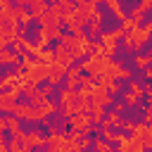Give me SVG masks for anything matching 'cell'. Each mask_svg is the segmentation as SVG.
Returning a JSON list of instances; mask_svg holds the SVG:
<instances>
[{"instance_id": "obj_15", "label": "cell", "mask_w": 152, "mask_h": 152, "mask_svg": "<svg viewBox=\"0 0 152 152\" xmlns=\"http://www.w3.org/2000/svg\"><path fill=\"white\" fill-rule=\"evenodd\" d=\"M133 66L140 69V71L145 74V71L152 66V57H150V52H140V55H135V57H133Z\"/></svg>"}, {"instance_id": "obj_31", "label": "cell", "mask_w": 152, "mask_h": 152, "mask_svg": "<svg viewBox=\"0 0 152 152\" xmlns=\"http://www.w3.org/2000/svg\"><path fill=\"white\" fill-rule=\"evenodd\" d=\"M7 133V116H0V138Z\"/></svg>"}, {"instance_id": "obj_23", "label": "cell", "mask_w": 152, "mask_h": 152, "mask_svg": "<svg viewBox=\"0 0 152 152\" xmlns=\"http://www.w3.org/2000/svg\"><path fill=\"white\" fill-rule=\"evenodd\" d=\"M38 109H40L45 116H50V114H55V112H57V102H52V100H45V102H43Z\"/></svg>"}, {"instance_id": "obj_20", "label": "cell", "mask_w": 152, "mask_h": 152, "mask_svg": "<svg viewBox=\"0 0 152 152\" xmlns=\"http://www.w3.org/2000/svg\"><path fill=\"white\" fill-rule=\"evenodd\" d=\"M104 55V50H102V43L100 40H90V48H88V57H102Z\"/></svg>"}, {"instance_id": "obj_4", "label": "cell", "mask_w": 152, "mask_h": 152, "mask_svg": "<svg viewBox=\"0 0 152 152\" xmlns=\"http://www.w3.org/2000/svg\"><path fill=\"white\" fill-rule=\"evenodd\" d=\"M24 140H26V147H28L31 152H33V150H38V147H45V145H48V138H45L38 128L26 131V138H24Z\"/></svg>"}, {"instance_id": "obj_12", "label": "cell", "mask_w": 152, "mask_h": 152, "mask_svg": "<svg viewBox=\"0 0 152 152\" xmlns=\"http://www.w3.org/2000/svg\"><path fill=\"white\" fill-rule=\"evenodd\" d=\"M48 7H50V5H48L45 0H28V10H31L33 19H38V21L48 14Z\"/></svg>"}, {"instance_id": "obj_33", "label": "cell", "mask_w": 152, "mask_h": 152, "mask_svg": "<svg viewBox=\"0 0 152 152\" xmlns=\"http://www.w3.org/2000/svg\"><path fill=\"white\" fill-rule=\"evenodd\" d=\"M147 126H150V131H152V124H147Z\"/></svg>"}, {"instance_id": "obj_2", "label": "cell", "mask_w": 152, "mask_h": 152, "mask_svg": "<svg viewBox=\"0 0 152 152\" xmlns=\"http://www.w3.org/2000/svg\"><path fill=\"white\" fill-rule=\"evenodd\" d=\"M52 50H55V62H57V64H62L64 69H71V66H76V57H74V52H71L66 45L57 43Z\"/></svg>"}, {"instance_id": "obj_34", "label": "cell", "mask_w": 152, "mask_h": 152, "mask_svg": "<svg viewBox=\"0 0 152 152\" xmlns=\"http://www.w3.org/2000/svg\"><path fill=\"white\" fill-rule=\"evenodd\" d=\"M76 152H81V150H76Z\"/></svg>"}, {"instance_id": "obj_32", "label": "cell", "mask_w": 152, "mask_h": 152, "mask_svg": "<svg viewBox=\"0 0 152 152\" xmlns=\"http://www.w3.org/2000/svg\"><path fill=\"white\" fill-rule=\"evenodd\" d=\"M145 78H147V81H152V66H150V69L145 71Z\"/></svg>"}, {"instance_id": "obj_1", "label": "cell", "mask_w": 152, "mask_h": 152, "mask_svg": "<svg viewBox=\"0 0 152 152\" xmlns=\"http://www.w3.org/2000/svg\"><path fill=\"white\" fill-rule=\"evenodd\" d=\"M14 116L19 119V121H31V124H43L48 116L38 109V107H33L31 102H19L17 104V109H14Z\"/></svg>"}, {"instance_id": "obj_28", "label": "cell", "mask_w": 152, "mask_h": 152, "mask_svg": "<svg viewBox=\"0 0 152 152\" xmlns=\"http://www.w3.org/2000/svg\"><path fill=\"white\" fill-rule=\"evenodd\" d=\"M121 93H124V86H121L119 81H114V83H112V88H109V95L114 97V95H121Z\"/></svg>"}, {"instance_id": "obj_30", "label": "cell", "mask_w": 152, "mask_h": 152, "mask_svg": "<svg viewBox=\"0 0 152 152\" xmlns=\"http://www.w3.org/2000/svg\"><path fill=\"white\" fill-rule=\"evenodd\" d=\"M135 7H138V10H140V12H147V10H150V7H152V0H142V2H138V5H135Z\"/></svg>"}, {"instance_id": "obj_5", "label": "cell", "mask_w": 152, "mask_h": 152, "mask_svg": "<svg viewBox=\"0 0 152 152\" xmlns=\"http://www.w3.org/2000/svg\"><path fill=\"white\" fill-rule=\"evenodd\" d=\"M150 36H152V33H150L147 28H142V26L133 31V52H135V55L142 52V48L150 43Z\"/></svg>"}, {"instance_id": "obj_16", "label": "cell", "mask_w": 152, "mask_h": 152, "mask_svg": "<svg viewBox=\"0 0 152 152\" xmlns=\"http://www.w3.org/2000/svg\"><path fill=\"white\" fill-rule=\"evenodd\" d=\"M107 7H109V12H112L121 24L126 21V17H128V14L124 12V7H121V2H119V0H107Z\"/></svg>"}, {"instance_id": "obj_24", "label": "cell", "mask_w": 152, "mask_h": 152, "mask_svg": "<svg viewBox=\"0 0 152 152\" xmlns=\"http://www.w3.org/2000/svg\"><path fill=\"white\" fill-rule=\"evenodd\" d=\"M76 145H78V150H81V152L90 150V147H93V135H81V138L76 140Z\"/></svg>"}, {"instance_id": "obj_22", "label": "cell", "mask_w": 152, "mask_h": 152, "mask_svg": "<svg viewBox=\"0 0 152 152\" xmlns=\"http://www.w3.org/2000/svg\"><path fill=\"white\" fill-rule=\"evenodd\" d=\"M59 112H62V116H64L66 121H69L71 116H76V114H81L76 104H62V107H59Z\"/></svg>"}, {"instance_id": "obj_21", "label": "cell", "mask_w": 152, "mask_h": 152, "mask_svg": "<svg viewBox=\"0 0 152 152\" xmlns=\"http://www.w3.org/2000/svg\"><path fill=\"white\" fill-rule=\"evenodd\" d=\"M128 90H131V93H133V95H135L138 100H140V97L145 95V88H142V83H140V81H133V78L128 81Z\"/></svg>"}, {"instance_id": "obj_10", "label": "cell", "mask_w": 152, "mask_h": 152, "mask_svg": "<svg viewBox=\"0 0 152 152\" xmlns=\"http://www.w3.org/2000/svg\"><path fill=\"white\" fill-rule=\"evenodd\" d=\"M81 76H83V71H81V66L76 64V66H71V69H66V88L69 90H78V83H81Z\"/></svg>"}, {"instance_id": "obj_7", "label": "cell", "mask_w": 152, "mask_h": 152, "mask_svg": "<svg viewBox=\"0 0 152 152\" xmlns=\"http://www.w3.org/2000/svg\"><path fill=\"white\" fill-rule=\"evenodd\" d=\"M93 104H100V107H112V104H114V97L109 95V90H107V88L95 86V90H93Z\"/></svg>"}, {"instance_id": "obj_9", "label": "cell", "mask_w": 152, "mask_h": 152, "mask_svg": "<svg viewBox=\"0 0 152 152\" xmlns=\"http://www.w3.org/2000/svg\"><path fill=\"white\" fill-rule=\"evenodd\" d=\"M64 78H66V69H64L62 64H57V62H55V64L50 66V76H48V83L57 88V86H59Z\"/></svg>"}, {"instance_id": "obj_36", "label": "cell", "mask_w": 152, "mask_h": 152, "mask_svg": "<svg viewBox=\"0 0 152 152\" xmlns=\"http://www.w3.org/2000/svg\"><path fill=\"white\" fill-rule=\"evenodd\" d=\"M150 152H152V150H150Z\"/></svg>"}, {"instance_id": "obj_6", "label": "cell", "mask_w": 152, "mask_h": 152, "mask_svg": "<svg viewBox=\"0 0 152 152\" xmlns=\"http://www.w3.org/2000/svg\"><path fill=\"white\" fill-rule=\"evenodd\" d=\"M17 104H19V100H17V95H12V93H0V114H14V109H17Z\"/></svg>"}, {"instance_id": "obj_29", "label": "cell", "mask_w": 152, "mask_h": 152, "mask_svg": "<svg viewBox=\"0 0 152 152\" xmlns=\"http://www.w3.org/2000/svg\"><path fill=\"white\" fill-rule=\"evenodd\" d=\"M40 90H43V95H45V97H48V100H50V95H52V93H55V90H57V88H55V86H50V83H45V86H43V88H40Z\"/></svg>"}, {"instance_id": "obj_17", "label": "cell", "mask_w": 152, "mask_h": 152, "mask_svg": "<svg viewBox=\"0 0 152 152\" xmlns=\"http://www.w3.org/2000/svg\"><path fill=\"white\" fill-rule=\"evenodd\" d=\"M76 100H78V90L64 88V90L59 93V107H62V104H76Z\"/></svg>"}, {"instance_id": "obj_3", "label": "cell", "mask_w": 152, "mask_h": 152, "mask_svg": "<svg viewBox=\"0 0 152 152\" xmlns=\"http://www.w3.org/2000/svg\"><path fill=\"white\" fill-rule=\"evenodd\" d=\"M114 81H131V69L128 66H124V62H119V59H114L112 62V66H109V71H107Z\"/></svg>"}, {"instance_id": "obj_11", "label": "cell", "mask_w": 152, "mask_h": 152, "mask_svg": "<svg viewBox=\"0 0 152 152\" xmlns=\"http://www.w3.org/2000/svg\"><path fill=\"white\" fill-rule=\"evenodd\" d=\"M7 133H10V138H26V131L21 128V121L14 114L7 116Z\"/></svg>"}, {"instance_id": "obj_8", "label": "cell", "mask_w": 152, "mask_h": 152, "mask_svg": "<svg viewBox=\"0 0 152 152\" xmlns=\"http://www.w3.org/2000/svg\"><path fill=\"white\" fill-rule=\"evenodd\" d=\"M100 43H102V50H104L107 57H112V55L119 50V38H114L112 31H109V33H102V36H100Z\"/></svg>"}, {"instance_id": "obj_13", "label": "cell", "mask_w": 152, "mask_h": 152, "mask_svg": "<svg viewBox=\"0 0 152 152\" xmlns=\"http://www.w3.org/2000/svg\"><path fill=\"white\" fill-rule=\"evenodd\" d=\"M88 33H90V40L95 36H102V12L97 10L93 17H90V24H88Z\"/></svg>"}, {"instance_id": "obj_18", "label": "cell", "mask_w": 152, "mask_h": 152, "mask_svg": "<svg viewBox=\"0 0 152 152\" xmlns=\"http://www.w3.org/2000/svg\"><path fill=\"white\" fill-rule=\"evenodd\" d=\"M88 114H90V119H93V126H100V124L104 121V116H107V112H104V107H100V104H93Z\"/></svg>"}, {"instance_id": "obj_14", "label": "cell", "mask_w": 152, "mask_h": 152, "mask_svg": "<svg viewBox=\"0 0 152 152\" xmlns=\"http://www.w3.org/2000/svg\"><path fill=\"white\" fill-rule=\"evenodd\" d=\"M5 64H14V66H19L21 64V55H17L14 50H0V66H5Z\"/></svg>"}, {"instance_id": "obj_27", "label": "cell", "mask_w": 152, "mask_h": 152, "mask_svg": "<svg viewBox=\"0 0 152 152\" xmlns=\"http://www.w3.org/2000/svg\"><path fill=\"white\" fill-rule=\"evenodd\" d=\"M112 107H114V109H112V112H114V114H119V116H121V114H124V112H126V109H128V107H126V102H124V100H119V102H114V104H112Z\"/></svg>"}, {"instance_id": "obj_25", "label": "cell", "mask_w": 152, "mask_h": 152, "mask_svg": "<svg viewBox=\"0 0 152 152\" xmlns=\"http://www.w3.org/2000/svg\"><path fill=\"white\" fill-rule=\"evenodd\" d=\"M109 124H112V128H121L124 126V119L119 116V114H114V112H107V116H104Z\"/></svg>"}, {"instance_id": "obj_26", "label": "cell", "mask_w": 152, "mask_h": 152, "mask_svg": "<svg viewBox=\"0 0 152 152\" xmlns=\"http://www.w3.org/2000/svg\"><path fill=\"white\" fill-rule=\"evenodd\" d=\"M121 95H124V102H126V107H135V104H138V97H135L131 90H124Z\"/></svg>"}, {"instance_id": "obj_19", "label": "cell", "mask_w": 152, "mask_h": 152, "mask_svg": "<svg viewBox=\"0 0 152 152\" xmlns=\"http://www.w3.org/2000/svg\"><path fill=\"white\" fill-rule=\"evenodd\" d=\"M93 150L95 152H114V145L107 142L102 135H97V138H93Z\"/></svg>"}, {"instance_id": "obj_35", "label": "cell", "mask_w": 152, "mask_h": 152, "mask_svg": "<svg viewBox=\"0 0 152 152\" xmlns=\"http://www.w3.org/2000/svg\"><path fill=\"white\" fill-rule=\"evenodd\" d=\"M0 90H2V88H0Z\"/></svg>"}]
</instances>
